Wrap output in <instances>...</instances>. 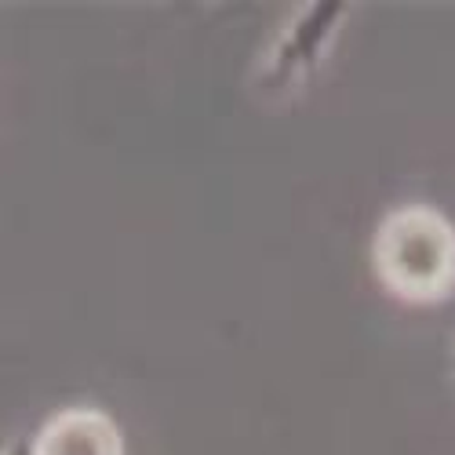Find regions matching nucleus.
Instances as JSON below:
<instances>
[{"label":"nucleus","mask_w":455,"mask_h":455,"mask_svg":"<svg viewBox=\"0 0 455 455\" xmlns=\"http://www.w3.org/2000/svg\"><path fill=\"white\" fill-rule=\"evenodd\" d=\"M375 277L415 307H430L455 291V226L430 204L390 212L371 241Z\"/></svg>","instance_id":"f257e3e1"},{"label":"nucleus","mask_w":455,"mask_h":455,"mask_svg":"<svg viewBox=\"0 0 455 455\" xmlns=\"http://www.w3.org/2000/svg\"><path fill=\"white\" fill-rule=\"evenodd\" d=\"M33 455H124L121 430L99 408H66L41 427Z\"/></svg>","instance_id":"f03ea898"}]
</instances>
